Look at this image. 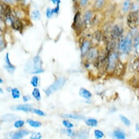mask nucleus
I'll use <instances>...</instances> for the list:
<instances>
[{
    "label": "nucleus",
    "mask_w": 139,
    "mask_h": 139,
    "mask_svg": "<svg viewBox=\"0 0 139 139\" xmlns=\"http://www.w3.org/2000/svg\"><path fill=\"white\" fill-rule=\"evenodd\" d=\"M94 136L96 137V139H102V138H103L104 136V133L102 132V131L98 130V129H96L94 130Z\"/></svg>",
    "instance_id": "7c9ffc66"
},
{
    "label": "nucleus",
    "mask_w": 139,
    "mask_h": 139,
    "mask_svg": "<svg viewBox=\"0 0 139 139\" xmlns=\"http://www.w3.org/2000/svg\"><path fill=\"white\" fill-rule=\"evenodd\" d=\"M135 129H136V131H137V132H139V124H137L136 125Z\"/></svg>",
    "instance_id": "09e8293b"
},
{
    "label": "nucleus",
    "mask_w": 139,
    "mask_h": 139,
    "mask_svg": "<svg viewBox=\"0 0 139 139\" xmlns=\"http://www.w3.org/2000/svg\"><path fill=\"white\" fill-rule=\"evenodd\" d=\"M87 134L86 133V132H84V131H81V132H80L78 133V136L79 137V138L81 139H86L87 138Z\"/></svg>",
    "instance_id": "ea45409f"
},
{
    "label": "nucleus",
    "mask_w": 139,
    "mask_h": 139,
    "mask_svg": "<svg viewBox=\"0 0 139 139\" xmlns=\"http://www.w3.org/2000/svg\"><path fill=\"white\" fill-rule=\"evenodd\" d=\"M2 1H3L6 3H9V4H15L16 2V0H2Z\"/></svg>",
    "instance_id": "79ce46f5"
},
{
    "label": "nucleus",
    "mask_w": 139,
    "mask_h": 139,
    "mask_svg": "<svg viewBox=\"0 0 139 139\" xmlns=\"http://www.w3.org/2000/svg\"><path fill=\"white\" fill-rule=\"evenodd\" d=\"M52 11L53 14H57L58 13L59 11H60V6H59V4L57 5V6H56L55 8L52 9Z\"/></svg>",
    "instance_id": "a19ab883"
},
{
    "label": "nucleus",
    "mask_w": 139,
    "mask_h": 139,
    "mask_svg": "<svg viewBox=\"0 0 139 139\" xmlns=\"http://www.w3.org/2000/svg\"><path fill=\"white\" fill-rule=\"evenodd\" d=\"M42 62L40 57L38 55L35 56L33 58V67H34L35 70H39L42 68Z\"/></svg>",
    "instance_id": "ddd939ff"
},
{
    "label": "nucleus",
    "mask_w": 139,
    "mask_h": 139,
    "mask_svg": "<svg viewBox=\"0 0 139 139\" xmlns=\"http://www.w3.org/2000/svg\"><path fill=\"white\" fill-rule=\"evenodd\" d=\"M134 46L137 50H139V34L136 36L134 39Z\"/></svg>",
    "instance_id": "e433bc0d"
},
{
    "label": "nucleus",
    "mask_w": 139,
    "mask_h": 139,
    "mask_svg": "<svg viewBox=\"0 0 139 139\" xmlns=\"http://www.w3.org/2000/svg\"><path fill=\"white\" fill-rule=\"evenodd\" d=\"M12 109H13V110L22 111L24 112H31L33 110L32 106L30 104L19 105L17 106L13 107Z\"/></svg>",
    "instance_id": "9b49d317"
},
{
    "label": "nucleus",
    "mask_w": 139,
    "mask_h": 139,
    "mask_svg": "<svg viewBox=\"0 0 139 139\" xmlns=\"http://www.w3.org/2000/svg\"><path fill=\"white\" fill-rule=\"evenodd\" d=\"M74 1H76V0H74Z\"/></svg>",
    "instance_id": "864d4df0"
},
{
    "label": "nucleus",
    "mask_w": 139,
    "mask_h": 139,
    "mask_svg": "<svg viewBox=\"0 0 139 139\" xmlns=\"http://www.w3.org/2000/svg\"><path fill=\"white\" fill-rule=\"evenodd\" d=\"M42 137V134L40 133H33L30 136L31 139H40Z\"/></svg>",
    "instance_id": "f704fd0d"
},
{
    "label": "nucleus",
    "mask_w": 139,
    "mask_h": 139,
    "mask_svg": "<svg viewBox=\"0 0 139 139\" xmlns=\"http://www.w3.org/2000/svg\"><path fill=\"white\" fill-rule=\"evenodd\" d=\"M90 46V42L88 40H85L82 42L81 46V52L82 56L85 55L88 51Z\"/></svg>",
    "instance_id": "dca6fc26"
},
{
    "label": "nucleus",
    "mask_w": 139,
    "mask_h": 139,
    "mask_svg": "<svg viewBox=\"0 0 139 139\" xmlns=\"http://www.w3.org/2000/svg\"><path fill=\"white\" fill-rule=\"evenodd\" d=\"M5 62H6V65L4 66V68H6L7 71L9 72V73L12 74L13 73L14 70H15V67L11 63V61L9 58V53H7L6 54V58H5Z\"/></svg>",
    "instance_id": "f8f14e48"
},
{
    "label": "nucleus",
    "mask_w": 139,
    "mask_h": 139,
    "mask_svg": "<svg viewBox=\"0 0 139 139\" xmlns=\"http://www.w3.org/2000/svg\"><path fill=\"white\" fill-rule=\"evenodd\" d=\"M87 2H88V0H80V4L83 7L86 6Z\"/></svg>",
    "instance_id": "37998d69"
},
{
    "label": "nucleus",
    "mask_w": 139,
    "mask_h": 139,
    "mask_svg": "<svg viewBox=\"0 0 139 139\" xmlns=\"http://www.w3.org/2000/svg\"><path fill=\"white\" fill-rule=\"evenodd\" d=\"M38 82H39V78L37 76H33L31 80V84L34 87H37L38 86Z\"/></svg>",
    "instance_id": "c85d7f7f"
},
{
    "label": "nucleus",
    "mask_w": 139,
    "mask_h": 139,
    "mask_svg": "<svg viewBox=\"0 0 139 139\" xmlns=\"http://www.w3.org/2000/svg\"><path fill=\"white\" fill-rule=\"evenodd\" d=\"M1 14H3L5 17H11L12 14V10L8 4H2L1 6Z\"/></svg>",
    "instance_id": "9d476101"
},
{
    "label": "nucleus",
    "mask_w": 139,
    "mask_h": 139,
    "mask_svg": "<svg viewBox=\"0 0 139 139\" xmlns=\"http://www.w3.org/2000/svg\"><path fill=\"white\" fill-rule=\"evenodd\" d=\"M118 55L117 53L112 52L108 58L107 70L109 71H114L115 66L118 62Z\"/></svg>",
    "instance_id": "39448f33"
},
{
    "label": "nucleus",
    "mask_w": 139,
    "mask_h": 139,
    "mask_svg": "<svg viewBox=\"0 0 139 139\" xmlns=\"http://www.w3.org/2000/svg\"><path fill=\"white\" fill-rule=\"evenodd\" d=\"M86 124L91 127H97L98 125V121L95 119V118H88L86 121Z\"/></svg>",
    "instance_id": "4be33fe9"
},
{
    "label": "nucleus",
    "mask_w": 139,
    "mask_h": 139,
    "mask_svg": "<svg viewBox=\"0 0 139 139\" xmlns=\"http://www.w3.org/2000/svg\"><path fill=\"white\" fill-rule=\"evenodd\" d=\"M30 132L26 129H21L14 133L12 135V138L14 139H19L24 138L25 136L29 135Z\"/></svg>",
    "instance_id": "1a4fd4ad"
},
{
    "label": "nucleus",
    "mask_w": 139,
    "mask_h": 139,
    "mask_svg": "<svg viewBox=\"0 0 139 139\" xmlns=\"http://www.w3.org/2000/svg\"><path fill=\"white\" fill-rule=\"evenodd\" d=\"M98 56V51L96 49H92L88 54V57L91 60H93L96 58Z\"/></svg>",
    "instance_id": "c756f323"
},
{
    "label": "nucleus",
    "mask_w": 139,
    "mask_h": 139,
    "mask_svg": "<svg viewBox=\"0 0 139 139\" xmlns=\"http://www.w3.org/2000/svg\"><path fill=\"white\" fill-rule=\"evenodd\" d=\"M0 92H1V93H3V89H2V88H0Z\"/></svg>",
    "instance_id": "8fccbe9b"
},
{
    "label": "nucleus",
    "mask_w": 139,
    "mask_h": 139,
    "mask_svg": "<svg viewBox=\"0 0 139 139\" xmlns=\"http://www.w3.org/2000/svg\"><path fill=\"white\" fill-rule=\"evenodd\" d=\"M61 116L63 118H71L74 120H84V117L78 114H62Z\"/></svg>",
    "instance_id": "f3484780"
},
{
    "label": "nucleus",
    "mask_w": 139,
    "mask_h": 139,
    "mask_svg": "<svg viewBox=\"0 0 139 139\" xmlns=\"http://www.w3.org/2000/svg\"><path fill=\"white\" fill-rule=\"evenodd\" d=\"M114 136L118 139H124L125 138V133L120 129H116L114 132Z\"/></svg>",
    "instance_id": "aec40b11"
},
{
    "label": "nucleus",
    "mask_w": 139,
    "mask_h": 139,
    "mask_svg": "<svg viewBox=\"0 0 139 139\" xmlns=\"http://www.w3.org/2000/svg\"><path fill=\"white\" fill-rule=\"evenodd\" d=\"M136 1H137V2H139V0H136Z\"/></svg>",
    "instance_id": "603ef678"
},
{
    "label": "nucleus",
    "mask_w": 139,
    "mask_h": 139,
    "mask_svg": "<svg viewBox=\"0 0 139 139\" xmlns=\"http://www.w3.org/2000/svg\"><path fill=\"white\" fill-rule=\"evenodd\" d=\"M127 24L130 29H135L139 25L138 12L132 11L128 14L127 17Z\"/></svg>",
    "instance_id": "7ed1b4c3"
},
{
    "label": "nucleus",
    "mask_w": 139,
    "mask_h": 139,
    "mask_svg": "<svg viewBox=\"0 0 139 139\" xmlns=\"http://www.w3.org/2000/svg\"><path fill=\"white\" fill-rule=\"evenodd\" d=\"M105 0H96L94 2V7L97 9H100L104 6Z\"/></svg>",
    "instance_id": "a878e982"
},
{
    "label": "nucleus",
    "mask_w": 139,
    "mask_h": 139,
    "mask_svg": "<svg viewBox=\"0 0 139 139\" xmlns=\"http://www.w3.org/2000/svg\"><path fill=\"white\" fill-rule=\"evenodd\" d=\"M31 17L34 20H38L40 17V12L38 10H35L31 13Z\"/></svg>",
    "instance_id": "bb28decb"
},
{
    "label": "nucleus",
    "mask_w": 139,
    "mask_h": 139,
    "mask_svg": "<svg viewBox=\"0 0 139 139\" xmlns=\"http://www.w3.org/2000/svg\"><path fill=\"white\" fill-rule=\"evenodd\" d=\"M27 123L30 126H31L33 128H39L40 127L41 125H42V123H41L40 122H38L37 121H35L31 119L27 120Z\"/></svg>",
    "instance_id": "412c9836"
},
{
    "label": "nucleus",
    "mask_w": 139,
    "mask_h": 139,
    "mask_svg": "<svg viewBox=\"0 0 139 139\" xmlns=\"http://www.w3.org/2000/svg\"><path fill=\"white\" fill-rule=\"evenodd\" d=\"M122 30L120 27L118 25H115L112 27L111 32V35L113 39H117V38L120 37L122 35Z\"/></svg>",
    "instance_id": "6e6552de"
},
{
    "label": "nucleus",
    "mask_w": 139,
    "mask_h": 139,
    "mask_svg": "<svg viewBox=\"0 0 139 139\" xmlns=\"http://www.w3.org/2000/svg\"><path fill=\"white\" fill-rule=\"evenodd\" d=\"M127 63L122 61H118L114 70V74L117 78H122L125 73Z\"/></svg>",
    "instance_id": "20e7f679"
},
{
    "label": "nucleus",
    "mask_w": 139,
    "mask_h": 139,
    "mask_svg": "<svg viewBox=\"0 0 139 139\" xmlns=\"http://www.w3.org/2000/svg\"><path fill=\"white\" fill-rule=\"evenodd\" d=\"M44 72V70L43 69H39V70H33L32 72H31L32 74H39V73H42Z\"/></svg>",
    "instance_id": "c03bdc74"
},
{
    "label": "nucleus",
    "mask_w": 139,
    "mask_h": 139,
    "mask_svg": "<svg viewBox=\"0 0 139 139\" xmlns=\"http://www.w3.org/2000/svg\"><path fill=\"white\" fill-rule=\"evenodd\" d=\"M52 2H53V4L58 5V4H60L61 1L60 0H52Z\"/></svg>",
    "instance_id": "de8ad7c7"
},
{
    "label": "nucleus",
    "mask_w": 139,
    "mask_h": 139,
    "mask_svg": "<svg viewBox=\"0 0 139 139\" xmlns=\"http://www.w3.org/2000/svg\"><path fill=\"white\" fill-rule=\"evenodd\" d=\"M66 81V79L64 77L59 78L53 82V84L51 85L47 89L45 90V93L47 96H49L54 92L57 91L58 89H61L64 85Z\"/></svg>",
    "instance_id": "f257e3e1"
},
{
    "label": "nucleus",
    "mask_w": 139,
    "mask_h": 139,
    "mask_svg": "<svg viewBox=\"0 0 139 139\" xmlns=\"http://www.w3.org/2000/svg\"><path fill=\"white\" fill-rule=\"evenodd\" d=\"M64 131V133H65L67 135L70 137H73L74 136V133L73 130L71 129V128H67L66 130H62Z\"/></svg>",
    "instance_id": "c9c22d12"
},
{
    "label": "nucleus",
    "mask_w": 139,
    "mask_h": 139,
    "mask_svg": "<svg viewBox=\"0 0 139 139\" xmlns=\"http://www.w3.org/2000/svg\"><path fill=\"white\" fill-rule=\"evenodd\" d=\"M130 7H131V3L130 0H124L122 6V10L123 12L125 13L128 12L129 11Z\"/></svg>",
    "instance_id": "5701e85b"
},
{
    "label": "nucleus",
    "mask_w": 139,
    "mask_h": 139,
    "mask_svg": "<svg viewBox=\"0 0 139 139\" xmlns=\"http://www.w3.org/2000/svg\"><path fill=\"white\" fill-rule=\"evenodd\" d=\"M62 124L67 128H71L74 127V125L70 122H69L68 120H64L63 121Z\"/></svg>",
    "instance_id": "473e14b6"
},
{
    "label": "nucleus",
    "mask_w": 139,
    "mask_h": 139,
    "mask_svg": "<svg viewBox=\"0 0 139 139\" xmlns=\"http://www.w3.org/2000/svg\"><path fill=\"white\" fill-rule=\"evenodd\" d=\"M131 69L133 71H138L139 69V58L134 59L131 63Z\"/></svg>",
    "instance_id": "6ab92c4d"
},
{
    "label": "nucleus",
    "mask_w": 139,
    "mask_h": 139,
    "mask_svg": "<svg viewBox=\"0 0 139 139\" xmlns=\"http://www.w3.org/2000/svg\"><path fill=\"white\" fill-rule=\"evenodd\" d=\"M25 124V121L22 120H17L14 123V126L16 128H20L22 127Z\"/></svg>",
    "instance_id": "2f4dec72"
},
{
    "label": "nucleus",
    "mask_w": 139,
    "mask_h": 139,
    "mask_svg": "<svg viewBox=\"0 0 139 139\" xmlns=\"http://www.w3.org/2000/svg\"><path fill=\"white\" fill-rule=\"evenodd\" d=\"M17 116L12 114H6L1 117V122H13L16 120Z\"/></svg>",
    "instance_id": "2eb2a0df"
},
{
    "label": "nucleus",
    "mask_w": 139,
    "mask_h": 139,
    "mask_svg": "<svg viewBox=\"0 0 139 139\" xmlns=\"http://www.w3.org/2000/svg\"><path fill=\"white\" fill-rule=\"evenodd\" d=\"M4 40L3 39H2V37H1V51L2 50V49L4 48Z\"/></svg>",
    "instance_id": "49530a36"
},
{
    "label": "nucleus",
    "mask_w": 139,
    "mask_h": 139,
    "mask_svg": "<svg viewBox=\"0 0 139 139\" xmlns=\"http://www.w3.org/2000/svg\"><path fill=\"white\" fill-rule=\"evenodd\" d=\"M53 14V13L52 12V9H50L49 8H47V9H46V17H47L48 18H50L52 16Z\"/></svg>",
    "instance_id": "4c0bfd02"
},
{
    "label": "nucleus",
    "mask_w": 139,
    "mask_h": 139,
    "mask_svg": "<svg viewBox=\"0 0 139 139\" xmlns=\"http://www.w3.org/2000/svg\"><path fill=\"white\" fill-rule=\"evenodd\" d=\"M9 19L10 22L11 23L12 27L15 30L21 31L23 28V25L21 21L17 17H7Z\"/></svg>",
    "instance_id": "0eeeda50"
},
{
    "label": "nucleus",
    "mask_w": 139,
    "mask_h": 139,
    "mask_svg": "<svg viewBox=\"0 0 139 139\" xmlns=\"http://www.w3.org/2000/svg\"><path fill=\"white\" fill-rule=\"evenodd\" d=\"M93 14L91 11H87L84 14V21L86 25L88 24L91 21V20Z\"/></svg>",
    "instance_id": "a211bd4d"
},
{
    "label": "nucleus",
    "mask_w": 139,
    "mask_h": 139,
    "mask_svg": "<svg viewBox=\"0 0 139 139\" xmlns=\"http://www.w3.org/2000/svg\"><path fill=\"white\" fill-rule=\"evenodd\" d=\"M12 96L14 99H18L20 97V92L17 88H14L11 89Z\"/></svg>",
    "instance_id": "393cba45"
},
{
    "label": "nucleus",
    "mask_w": 139,
    "mask_h": 139,
    "mask_svg": "<svg viewBox=\"0 0 139 139\" xmlns=\"http://www.w3.org/2000/svg\"><path fill=\"white\" fill-rule=\"evenodd\" d=\"M30 99H31V98H30V96H23V97H22V100L24 102H27V101H29Z\"/></svg>",
    "instance_id": "a18cd8bd"
},
{
    "label": "nucleus",
    "mask_w": 139,
    "mask_h": 139,
    "mask_svg": "<svg viewBox=\"0 0 139 139\" xmlns=\"http://www.w3.org/2000/svg\"><path fill=\"white\" fill-rule=\"evenodd\" d=\"M32 112H33L35 114H37L38 116H46V114L45 112H44L43 111L40 110L39 109H33Z\"/></svg>",
    "instance_id": "72a5a7b5"
},
{
    "label": "nucleus",
    "mask_w": 139,
    "mask_h": 139,
    "mask_svg": "<svg viewBox=\"0 0 139 139\" xmlns=\"http://www.w3.org/2000/svg\"><path fill=\"white\" fill-rule=\"evenodd\" d=\"M119 49L125 53H129L131 51L132 47V40L130 36L127 35L125 38L120 40L118 44Z\"/></svg>",
    "instance_id": "f03ea898"
},
{
    "label": "nucleus",
    "mask_w": 139,
    "mask_h": 139,
    "mask_svg": "<svg viewBox=\"0 0 139 139\" xmlns=\"http://www.w3.org/2000/svg\"><path fill=\"white\" fill-rule=\"evenodd\" d=\"M95 35H95V37H96V39L97 40L100 41V40L102 39L103 35H102L101 32H100V31H97L96 32V34H95Z\"/></svg>",
    "instance_id": "58836bf2"
},
{
    "label": "nucleus",
    "mask_w": 139,
    "mask_h": 139,
    "mask_svg": "<svg viewBox=\"0 0 139 139\" xmlns=\"http://www.w3.org/2000/svg\"><path fill=\"white\" fill-rule=\"evenodd\" d=\"M0 83H1V84H2V83H3V80H2V78L0 79Z\"/></svg>",
    "instance_id": "3c124183"
},
{
    "label": "nucleus",
    "mask_w": 139,
    "mask_h": 139,
    "mask_svg": "<svg viewBox=\"0 0 139 139\" xmlns=\"http://www.w3.org/2000/svg\"><path fill=\"white\" fill-rule=\"evenodd\" d=\"M79 94L81 97L85 99H88L91 98L92 97V93L88 90L86 89L85 88H81L79 91Z\"/></svg>",
    "instance_id": "4468645a"
},
{
    "label": "nucleus",
    "mask_w": 139,
    "mask_h": 139,
    "mask_svg": "<svg viewBox=\"0 0 139 139\" xmlns=\"http://www.w3.org/2000/svg\"><path fill=\"white\" fill-rule=\"evenodd\" d=\"M120 120L122 121V122L123 123V124L125 125L126 126H129L131 124L130 121L128 119L127 117L123 115H120Z\"/></svg>",
    "instance_id": "cd10ccee"
},
{
    "label": "nucleus",
    "mask_w": 139,
    "mask_h": 139,
    "mask_svg": "<svg viewBox=\"0 0 139 139\" xmlns=\"http://www.w3.org/2000/svg\"><path fill=\"white\" fill-rule=\"evenodd\" d=\"M32 94L33 96V97H34L37 100V101H39V100H40L41 94H40V92L39 89L35 87V88L33 90Z\"/></svg>",
    "instance_id": "b1692460"
},
{
    "label": "nucleus",
    "mask_w": 139,
    "mask_h": 139,
    "mask_svg": "<svg viewBox=\"0 0 139 139\" xmlns=\"http://www.w3.org/2000/svg\"><path fill=\"white\" fill-rule=\"evenodd\" d=\"M72 27L76 32H80L82 29V21L80 17V13L79 12H77L74 16Z\"/></svg>",
    "instance_id": "423d86ee"
}]
</instances>
